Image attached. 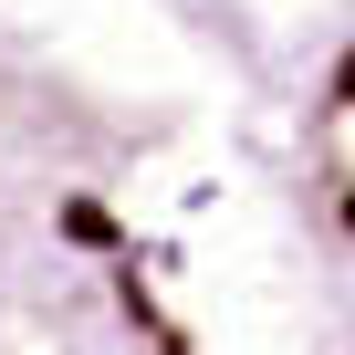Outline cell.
<instances>
[{
  "instance_id": "obj_1",
  "label": "cell",
  "mask_w": 355,
  "mask_h": 355,
  "mask_svg": "<svg viewBox=\"0 0 355 355\" xmlns=\"http://www.w3.org/2000/svg\"><path fill=\"white\" fill-rule=\"evenodd\" d=\"M0 355H189L136 146L0 32Z\"/></svg>"
},
{
  "instance_id": "obj_2",
  "label": "cell",
  "mask_w": 355,
  "mask_h": 355,
  "mask_svg": "<svg viewBox=\"0 0 355 355\" xmlns=\"http://www.w3.org/2000/svg\"><path fill=\"white\" fill-rule=\"evenodd\" d=\"M303 189H313L334 251L355 261V21L334 32V53H324V73L303 94Z\"/></svg>"
}]
</instances>
